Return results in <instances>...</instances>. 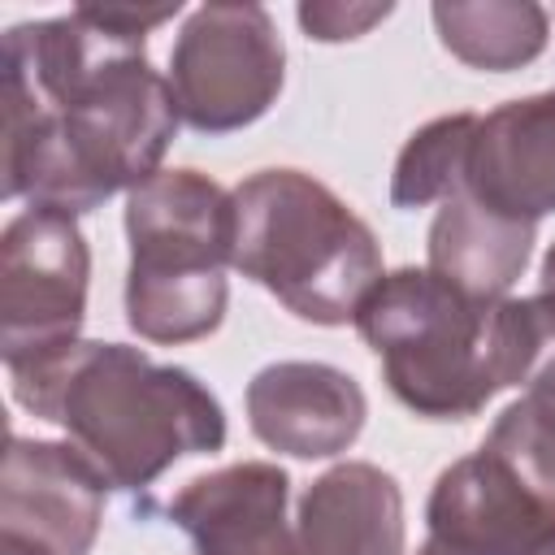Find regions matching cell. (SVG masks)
<instances>
[{
    "label": "cell",
    "mask_w": 555,
    "mask_h": 555,
    "mask_svg": "<svg viewBox=\"0 0 555 555\" xmlns=\"http://www.w3.org/2000/svg\"><path fill=\"white\" fill-rule=\"evenodd\" d=\"M91 251L74 217L26 208L0 234V351L4 369L78 343L87 321Z\"/></svg>",
    "instance_id": "7"
},
{
    "label": "cell",
    "mask_w": 555,
    "mask_h": 555,
    "mask_svg": "<svg viewBox=\"0 0 555 555\" xmlns=\"http://www.w3.org/2000/svg\"><path fill=\"white\" fill-rule=\"evenodd\" d=\"M486 212L538 225L555 212V91L507 100L477 117L464 182Z\"/></svg>",
    "instance_id": "11"
},
{
    "label": "cell",
    "mask_w": 555,
    "mask_h": 555,
    "mask_svg": "<svg viewBox=\"0 0 555 555\" xmlns=\"http://www.w3.org/2000/svg\"><path fill=\"white\" fill-rule=\"evenodd\" d=\"M286 82L282 35L260 4H199L169 52L178 117L199 134H230L260 121Z\"/></svg>",
    "instance_id": "6"
},
{
    "label": "cell",
    "mask_w": 555,
    "mask_h": 555,
    "mask_svg": "<svg viewBox=\"0 0 555 555\" xmlns=\"http://www.w3.org/2000/svg\"><path fill=\"white\" fill-rule=\"evenodd\" d=\"M533 230L538 225H516L486 212L464 186H455L434 212L425 269H434L473 299L499 304L512 295L533 256Z\"/></svg>",
    "instance_id": "14"
},
{
    "label": "cell",
    "mask_w": 555,
    "mask_h": 555,
    "mask_svg": "<svg viewBox=\"0 0 555 555\" xmlns=\"http://www.w3.org/2000/svg\"><path fill=\"white\" fill-rule=\"evenodd\" d=\"M395 13V4H343V0H312L299 4L295 17L308 30V39L317 43H343V39H360L369 35L377 22H386Z\"/></svg>",
    "instance_id": "18"
},
{
    "label": "cell",
    "mask_w": 555,
    "mask_h": 555,
    "mask_svg": "<svg viewBox=\"0 0 555 555\" xmlns=\"http://www.w3.org/2000/svg\"><path fill=\"white\" fill-rule=\"evenodd\" d=\"M533 304H538V317H542V325H546V334H551V343H555V243H551L546 256H542V273H538Z\"/></svg>",
    "instance_id": "19"
},
{
    "label": "cell",
    "mask_w": 555,
    "mask_h": 555,
    "mask_svg": "<svg viewBox=\"0 0 555 555\" xmlns=\"http://www.w3.org/2000/svg\"><path fill=\"white\" fill-rule=\"evenodd\" d=\"M0 555H48V551H39V546H30L22 538H4L0 533Z\"/></svg>",
    "instance_id": "20"
},
{
    "label": "cell",
    "mask_w": 555,
    "mask_h": 555,
    "mask_svg": "<svg viewBox=\"0 0 555 555\" xmlns=\"http://www.w3.org/2000/svg\"><path fill=\"white\" fill-rule=\"evenodd\" d=\"M286 499V468L243 460L191 477L169 499V520L191 538L195 555H299Z\"/></svg>",
    "instance_id": "12"
},
{
    "label": "cell",
    "mask_w": 555,
    "mask_h": 555,
    "mask_svg": "<svg viewBox=\"0 0 555 555\" xmlns=\"http://www.w3.org/2000/svg\"><path fill=\"white\" fill-rule=\"evenodd\" d=\"M234 260L286 312L347 325L382 278L373 230L312 173L260 169L234 191Z\"/></svg>",
    "instance_id": "4"
},
{
    "label": "cell",
    "mask_w": 555,
    "mask_h": 555,
    "mask_svg": "<svg viewBox=\"0 0 555 555\" xmlns=\"http://www.w3.org/2000/svg\"><path fill=\"white\" fill-rule=\"evenodd\" d=\"M473 130H477V113H447L412 130L390 173V204L403 212L442 204L464 182Z\"/></svg>",
    "instance_id": "16"
},
{
    "label": "cell",
    "mask_w": 555,
    "mask_h": 555,
    "mask_svg": "<svg viewBox=\"0 0 555 555\" xmlns=\"http://www.w3.org/2000/svg\"><path fill=\"white\" fill-rule=\"evenodd\" d=\"M551 555H555V551H551Z\"/></svg>",
    "instance_id": "22"
},
{
    "label": "cell",
    "mask_w": 555,
    "mask_h": 555,
    "mask_svg": "<svg viewBox=\"0 0 555 555\" xmlns=\"http://www.w3.org/2000/svg\"><path fill=\"white\" fill-rule=\"evenodd\" d=\"M251 434L295 460H330L347 451L369 416L360 382L321 360H278L247 382Z\"/></svg>",
    "instance_id": "10"
},
{
    "label": "cell",
    "mask_w": 555,
    "mask_h": 555,
    "mask_svg": "<svg viewBox=\"0 0 555 555\" xmlns=\"http://www.w3.org/2000/svg\"><path fill=\"white\" fill-rule=\"evenodd\" d=\"M421 555H442V551H438L434 542H425V546H421Z\"/></svg>",
    "instance_id": "21"
},
{
    "label": "cell",
    "mask_w": 555,
    "mask_h": 555,
    "mask_svg": "<svg viewBox=\"0 0 555 555\" xmlns=\"http://www.w3.org/2000/svg\"><path fill=\"white\" fill-rule=\"evenodd\" d=\"M126 325L143 343L208 338L225 317L234 195L199 169H160L126 195Z\"/></svg>",
    "instance_id": "5"
},
{
    "label": "cell",
    "mask_w": 555,
    "mask_h": 555,
    "mask_svg": "<svg viewBox=\"0 0 555 555\" xmlns=\"http://www.w3.org/2000/svg\"><path fill=\"white\" fill-rule=\"evenodd\" d=\"M390 395L425 421H468L499 390L529 382L551 343L533 295L473 299L434 269H395L356 308Z\"/></svg>",
    "instance_id": "3"
},
{
    "label": "cell",
    "mask_w": 555,
    "mask_h": 555,
    "mask_svg": "<svg viewBox=\"0 0 555 555\" xmlns=\"http://www.w3.org/2000/svg\"><path fill=\"white\" fill-rule=\"evenodd\" d=\"M481 447L499 451L538 490L555 494V351L529 373L525 395L499 412Z\"/></svg>",
    "instance_id": "17"
},
{
    "label": "cell",
    "mask_w": 555,
    "mask_h": 555,
    "mask_svg": "<svg viewBox=\"0 0 555 555\" xmlns=\"http://www.w3.org/2000/svg\"><path fill=\"white\" fill-rule=\"evenodd\" d=\"M442 48L468 69L507 74L542 56L551 22L533 0H438L429 9Z\"/></svg>",
    "instance_id": "15"
},
{
    "label": "cell",
    "mask_w": 555,
    "mask_h": 555,
    "mask_svg": "<svg viewBox=\"0 0 555 555\" xmlns=\"http://www.w3.org/2000/svg\"><path fill=\"white\" fill-rule=\"evenodd\" d=\"M147 39L104 26L87 4L4 35L0 195L82 217L160 173L178 130L169 78Z\"/></svg>",
    "instance_id": "1"
},
{
    "label": "cell",
    "mask_w": 555,
    "mask_h": 555,
    "mask_svg": "<svg viewBox=\"0 0 555 555\" xmlns=\"http://www.w3.org/2000/svg\"><path fill=\"white\" fill-rule=\"evenodd\" d=\"M13 399L69 434L117 490H143L182 455L225 447L217 395L178 364H156L126 343H87L9 369Z\"/></svg>",
    "instance_id": "2"
},
{
    "label": "cell",
    "mask_w": 555,
    "mask_h": 555,
    "mask_svg": "<svg viewBox=\"0 0 555 555\" xmlns=\"http://www.w3.org/2000/svg\"><path fill=\"white\" fill-rule=\"evenodd\" d=\"M299 555H403V490L364 460L325 468L299 499Z\"/></svg>",
    "instance_id": "13"
},
{
    "label": "cell",
    "mask_w": 555,
    "mask_h": 555,
    "mask_svg": "<svg viewBox=\"0 0 555 555\" xmlns=\"http://www.w3.org/2000/svg\"><path fill=\"white\" fill-rule=\"evenodd\" d=\"M425 525L442 555H551L555 494L538 490L499 451L477 447L438 473Z\"/></svg>",
    "instance_id": "8"
},
{
    "label": "cell",
    "mask_w": 555,
    "mask_h": 555,
    "mask_svg": "<svg viewBox=\"0 0 555 555\" xmlns=\"http://www.w3.org/2000/svg\"><path fill=\"white\" fill-rule=\"evenodd\" d=\"M104 490V473L78 447L13 434L0 477V533L48 555H91Z\"/></svg>",
    "instance_id": "9"
}]
</instances>
